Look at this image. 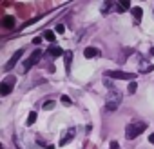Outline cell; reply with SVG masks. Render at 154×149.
Masks as SVG:
<instances>
[{
	"label": "cell",
	"instance_id": "603a6c76",
	"mask_svg": "<svg viewBox=\"0 0 154 149\" xmlns=\"http://www.w3.org/2000/svg\"><path fill=\"white\" fill-rule=\"evenodd\" d=\"M149 142H150V144H154V133H152V135L149 136Z\"/></svg>",
	"mask_w": 154,
	"mask_h": 149
},
{
	"label": "cell",
	"instance_id": "8992f818",
	"mask_svg": "<svg viewBox=\"0 0 154 149\" xmlns=\"http://www.w3.org/2000/svg\"><path fill=\"white\" fill-rule=\"evenodd\" d=\"M74 133H76L74 129H69V131H67V133L62 136V140H60V145H67V144H69V142L74 138Z\"/></svg>",
	"mask_w": 154,
	"mask_h": 149
},
{
	"label": "cell",
	"instance_id": "7402d4cb",
	"mask_svg": "<svg viewBox=\"0 0 154 149\" xmlns=\"http://www.w3.org/2000/svg\"><path fill=\"white\" fill-rule=\"evenodd\" d=\"M111 149H118V142H116V140L111 142Z\"/></svg>",
	"mask_w": 154,
	"mask_h": 149
},
{
	"label": "cell",
	"instance_id": "9c48e42d",
	"mask_svg": "<svg viewBox=\"0 0 154 149\" xmlns=\"http://www.w3.org/2000/svg\"><path fill=\"white\" fill-rule=\"evenodd\" d=\"M47 55H51V56H60V55H65V53H63L62 47H49V49H47Z\"/></svg>",
	"mask_w": 154,
	"mask_h": 149
},
{
	"label": "cell",
	"instance_id": "2e32d148",
	"mask_svg": "<svg viewBox=\"0 0 154 149\" xmlns=\"http://www.w3.org/2000/svg\"><path fill=\"white\" fill-rule=\"evenodd\" d=\"M136 89H138V84H136V82H129V87H127V91L132 95V93H136Z\"/></svg>",
	"mask_w": 154,
	"mask_h": 149
},
{
	"label": "cell",
	"instance_id": "5bb4252c",
	"mask_svg": "<svg viewBox=\"0 0 154 149\" xmlns=\"http://www.w3.org/2000/svg\"><path fill=\"white\" fill-rule=\"evenodd\" d=\"M131 13L134 15V18H136V20H140V18H141V15H143L141 8H132V9H131Z\"/></svg>",
	"mask_w": 154,
	"mask_h": 149
},
{
	"label": "cell",
	"instance_id": "4fadbf2b",
	"mask_svg": "<svg viewBox=\"0 0 154 149\" xmlns=\"http://www.w3.org/2000/svg\"><path fill=\"white\" fill-rule=\"evenodd\" d=\"M35 122H36V113H35V111H31V113L27 115V120H26V124H27V125H33Z\"/></svg>",
	"mask_w": 154,
	"mask_h": 149
},
{
	"label": "cell",
	"instance_id": "6da1fadb",
	"mask_svg": "<svg viewBox=\"0 0 154 149\" xmlns=\"http://www.w3.org/2000/svg\"><path fill=\"white\" fill-rule=\"evenodd\" d=\"M145 129H147V122H141V120L131 122V124L125 127V136H127L129 140H132V138H136L138 135H141Z\"/></svg>",
	"mask_w": 154,
	"mask_h": 149
},
{
	"label": "cell",
	"instance_id": "7a4b0ae2",
	"mask_svg": "<svg viewBox=\"0 0 154 149\" xmlns=\"http://www.w3.org/2000/svg\"><path fill=\"white\" fill-rule=\"evenodd\" d=\"M120 102H122V95L118 93V89H111L109 97H107V102H105V107L109 111H114L120 107Z\"/></svg>",
	"mask_w": 154,
	"mask_h": 149
},
{
	"label": "cell",
	"instance_id": "52a82bcc",
	"mask_svg": "<svg viewBox=\"0 0 154 149\" xmlns=\"http://www.w3.org/2000/svg\"><path fill=\"white\" fill-rule=\"evenodd\" d=\"M11 82H13V78L9 82H2V84H0V95H2V97H6V95L11 93Z\"/></svg>",
	"mask_w": 154,
	"mask_h": 149
},
{
	"label": "cell",
	"instance_id": "ac0fdd59",
	"mask_svg": "<svg viewBox=\"0 0 154 149\" xmlns=\"http://www.w3.org/2000/svg\"><path fill=\"white\" fill-rule=\"evenodd\" d=\"M152 69H154V65H141V67H140L141 73H147V71H152Z\"/></svg>",
	"mask_w": 154,
	"mask_h": 149
},
{
	"label": "cell",
	"instance_id": "7c38bea8",
	"mask_svg": "<svg viewBox=\"0 0 154 149\" xmlns=\"http://www.w3.org/2000/svg\"><path fill=\"white\" fill-rule=\"evenodd\" d=\"M71 62H72V53L67 51V53H65V71H67V73L71 71Z\"/></svg>",
	"mask_w": 154,
	"mask_h": 149
},
{
	"label": "cell",
	"instance_id": "ffe728a7",
	"mask_svg": "<svg viewBox=\"0 0 154 149\" xmlns=\"http://www.w3.org/2000/svg\"><path fill=\"white\" fill-rule=\"evenodd\" d=\"M63 29H65V27H63L62 24H58V26H56V33H63Z\"/></svg>",
	"mask_w": 154,
	"mask_h": 149
},
{
	"label": "cell",
	"instance_id": "d6986e66",
	"mask_svg": "<svg viewBox=\"0 0 154 149\" xmlns=\"http://www.w3.org/2000/svg\"><path fill=\"white\" fill-rule=\"evenodd\" d=\"M62 104H65V106H71V98H69L67 95H63V97H62Z\"/></svg>",
	"mask_w": 154,
	"mask_h": 149
},
{
	"label": "cell",
	"instance_id": "5b68a950",
	"mask_svg": "<svg viewBox=\"0 0 154 149\" xmlns=\"http://www.w3.org/2000/svg\"><path fill=\"white\" fill-rule=\"evenodd\" d=\"M22 55H24V49H18V51H17V53L11 56V60L6 64V71H9V69H11V67H13V65H15V64L20 60V56H22Z\"/></svg>",
	"mask_w": 154,
	"mask_h": 149
},
{
	"label": "cell",
	"instance_id": "8fae6325",
	"mask_svg": "<svg viewBox=\"0 0 154 149\" xmlns=\"http://www.w3.org/2000/svg\"><path fill=\"white\" fill-rule=\"evenodd\" d=\"M131 8V2H127V0H122V2H118V11L120 13H123V11H127ZM132 9V8H131Z\"/></svg>",
	"mask_w": 154,
	"mask_h": 149
},
{
	"label": "cell",
	"instance_id": "ba28073f",
	"mask_svg": "<svg viewBox=\"0 0 154 149\" xmlns=\"http://www.w3.org/2000/svg\"><path fill=\"white\" fill-rule=\"evenodd\" d=\"M98 55V49L96 47H85L84 49V56L85 58H93V56H96Z\"/></svg>",
	"mask_w": 154,
	"mask_h": 149
},
{
	"label": "cell",
	"instance_id": "cb8c5ba5",
	"mask_svg": "<svg viewBox=\"0 0 154 149\" xmlns=\"http://www.w3.org/2000/svg\"><path fill=\"white\" fill-rule=\"evenodd\" d=\"M150 55H154V47H150Z\"/></svg>",
	"mask_w": 154,
	"mask_h": 149
},
{
	"label": "cell",
	"instance_id": "9a60e30c",
	"mask_svg": "<svg viewBox=\"0 0 154 149\" xmlns=\"http://www.w3.org/2000/svg\"><path fill=\"white\" fill-rule=\"evenodd\" d=\"M44 38H45V40H49V42H54V38H56V36H54V33H53V31H44Z\"/></svg>",
	"mask_w": 154,
	"mask_h": 149
},
{
	"label": "cell",
	"instance_id": "44dd1931",
	"mask_svg": "<svg viewBox=\"0 0 154 149\" xmlns=\"http://www.w3.org/2000/svg\"><path fill=\"white\" fill-rule=\"evenodd\" d=\"M40 42H42V38H40V36H36V38H33V44H35V46H38Z\"/></svg>",
	"mask_w": 154,
	"mask_h": 149
},
{
	"label": "cell",
	"instance_id": "3957f363",
	"mask_svg": "<svg viewBox=\"0 0 154 149\" xmlns=\"http://www.w3.org/2000/svg\"><path fill=\"white\" fill-rule=\"evenodd\" d=\"M105 77L114 78V80H129V82H134L136 74L134 73H125V71H107Z\"/></svg>",
	"mask_w": 154,
	"mask_h": 149
},
{
	"label": "cell",
	"instance_id": "30bf717a",
	"mask_svg": "<svg viewBox=\"0 0 154 149\" xmlns=\"http://www.w3.org/2000/svg\"><path fill=\"white\" fill-rule=\"evenodd\" d=\"M2 26H4L6 29L13 27V26H15V17H6V18L2 20Z\"/></svg>",
	"mask_w": 154,
	"mask_h": 149
},
{
	"label": "cell",
	"instance_id": "e0dca14e",
	"mask_svg": "<svg viewBox=\"0 0 154 149\" xmlns=\"http://www.w3.org/2000/svg\"><path fill=\"white\" fill-rule=\"evenodd\" d=\"M54 106H56V104H54V102H53V100H49V102H45V104H44V106H42V107H44V109H45V111H49V109H53V107H54Z\"/></svg>",
	"mask_w": 154,
	"mask_h": 149
},
{
	"label": "cell",
	"instance_id": "277c9868",
	"mask_svg": "<svg viewBox=\"0 0 154 149\" xmlns=\"http://www.w3.org/2000/svg\"><path fill=\"white\" fill-rule=\"evenodd\" d=\"M40 58H42V51H40V49H35V51L31 53V56H29V58H27V60L24 62V67H26V69L33 67V65H35V64H36V62L40 60Z\"/></svg>",
	"mask_w": 154,
	"mask_h": 149
}]
</instances>
